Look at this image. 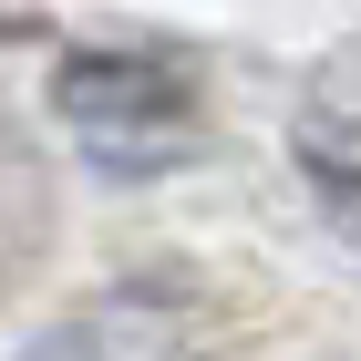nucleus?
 I'll return each mask as SVG.
<instances>
[{
    "label": "nucleus",
    "mask_w": 361,
    "mask_h": 361,
    "mask_svg": "<svg viewBox=\"0 0 361 361\" xmlns=\"http://www.w3.org/2000/svg\"><path fill=\"white\" fill-rule=\"evenodd\" d=\"M52 104L104 176H155L196 145V83L145 52H73L52 73Z\"/></svg>",
    "instance_id": "f257e3e1"
},
{
    "label": "nucleus",
    "mask_w": 361,
    "mask_h": 361,
    "mask_svg": "<svg viewBox=\"0 0 361 361\" xmlns=\"http://www.w3.org/2000/svg\"><path fill=\"white\" fill-rule=\"evenodd\" d=\"M300 166L331 196V217L361 238V62H331L320 93L300 104Z\"/></svg>",
    "instance_id": "f03ea898"
},
{
    "label": "nucleus",
    "mask_w": 361,
    "mask_h": 361,
    "mask_svg": "<svg viewBox=\"0 0 361 361\" xmlns=\"http://www.w3.org/2000/svg\"><path fill=\"white\" fill-rule=\"evenodd\" d=\"M52 166L31 155V135H11L0 124V300H21L31 279H42V258H52Z\"/></svg>",
    "instance_id": "7ed1b4c3"
}]
</instances>
